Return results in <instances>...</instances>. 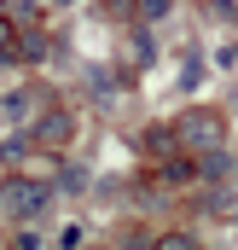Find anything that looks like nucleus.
<instances>
[{
  "label": "nucleus",
  "mask_w": 238,
  "mask_h": 250,
  "mask_svg": "<svg viewBox=\"0 0 238 250\" xmlns=\"http://www.w3.org/2000/svg\"><path fill=\"white\" fill-rule=\"evenodd\" d=\"M0 209H6L12 221H41V215L53 209V187H47V181H29V175H12V181L0 187Z\"/></svg>",
  "instance_id": "obj_1"
},
{
  "label": "nucleus",
  "mask_w": 238,
  "mask_h": 250,
  "mask_svg": "<svg viewBox=\"0 0 238 250\" xmlns=\"http://www.w3.org/2000/svg\"><path fill=\"white\" fill-rule=\"evenodd\" d=\"M59 6H70V0H59Z\"/></svg>",
  "instance_id": "obj_7"
},
{
  "label": "nucleus",
  "mask_w": 238,
  "mask_h": 250,
  "mask_svg": "<svg viewBox=\"0 0 238 250\" xmlns=\"http://www.w3.org/2000/svg\"><path fill=\"white\" fill-rule=\"evenodd\" d=\"M139 12H145V18H163V12H169V0H139Z\"/></svg>",
  "instance_id": "obj_6"
},
{
  "label": "nucleus",
  "mask_w": 238,
  "mask_h": 250,
  "mask_svg": "<svg viewBox=\"0 0 238 250\" xmlns=\"http://www.w3.org/2000/svg\"><path fill=\"white\" fill-rule=\"evenodd\" d=\"M12 47H18V23L0 18V59H12Z\"/></svg>",
  "instance_id": "obj_5"
},
{
  "label": "nucleus",
  "mask_w": 238,
  "mask_h": 250,
  "mask_svg": "<svg viewBox=\"0 0 238 250\" xmlns=\"http://www.w3.org/2000/svg\"><path fill=\"white\" fill-rule=\"evenodd\" d=\"M221 134H227V128H221L215 111H186V117L175 123V140H180V146H192V151H215Z\"/></svg>",
  "instance_id": "obj_2"
},
{
  "label": "nucleus",
  "mask_w": 238,
  "mask_h": 250,
  "mask_svg": "<svg viewBox=\"0 0 238 250\" xmlns=\"http://www.w3.org/2000/svg\"><path fill=\"white\" fill-rule=\"evenodd\" d=\"M192 175H198V163H192V157H175V163H163V181H169V187L192 181Z\"/></svg>",
  "instance_id": "obj_4"
},
{
  "label": "nucleus",
  "mask_w": 238,
  "mask_h": 250,
  "mask_svg": "<svg viewBox=\"0 0 238 250\" xmlns=\"http://www.w3.org/2000/svg\"><path fill=\"white\" fill-rule=\"evenodd\" d=\"M64 134H70V117H64V111H47L29 140H35V146H53V140H64Z\"/></svg>",
  "instance_id": "obj_3"
}]
</instances>
